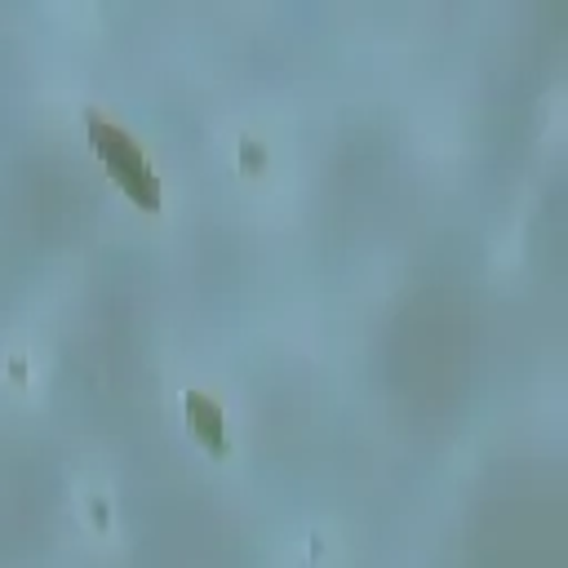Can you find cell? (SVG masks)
<instances>
[{"label": "cell", "mask_w": 568, "mask_h": 568, "mask_svg": "<svg viewBox=\"0 0 568 568\" xmlns=\"http://www.w3.org/2000/svg\"><path fill=\"white\" fill-rule=\"evenodd\" d=\"M186 422H191V430L200 435V444H209L213 453H226V422H222L217 399L191 390V395H186Z\"/></svg>", "instance_id": "cell-2"}, {"label": "cell", "mask_w": 568, "mask_h": 568, "mask_svg": "<svg viewBox=\"0 0 568 568\" xmlns=\"http://www.w3.org/2000/svg\"><path fill=\"white\" fill-rule=\"evenodd\" d=\"M89 142H93V151H98V160L111 169V178L129 191V200L133 204H142L146 213H155L160 209V178H155V169H151V160L142 155V146H138V138L133 133H124L120 124H111L106 115H98V111H89Z\"/></svg>", "instance_id": "cell-1"}]
</instances>
